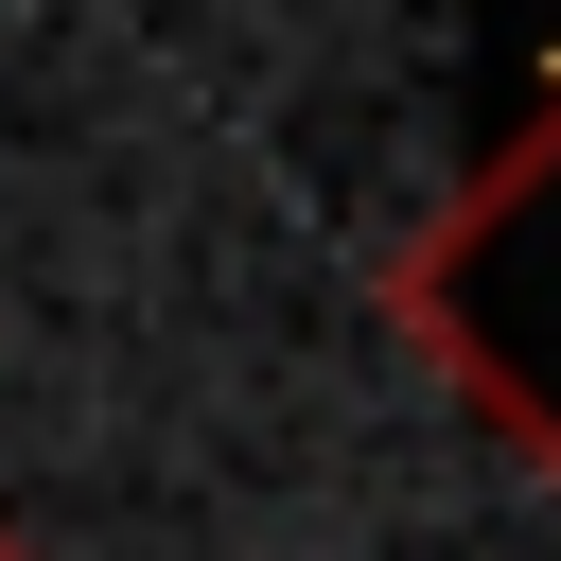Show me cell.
Returning a JSON list of instances; mask_svg holds the SVG:
<instances>
[{
    "mask_svg": "<svg viewBox=\"0 0 561 561\" xmlns=\"http://www.w3.org/2000/svg\"><path fill=\"white\" fill-rule=\"evenodd\" d=\"M0 561H35V526H18V508H0Z\"/></svg>",
    "mask_w": 561,
    "mask_h": 561,
    "instance_id": "cell-1",
    "label": "cell"
}]
</instances>
